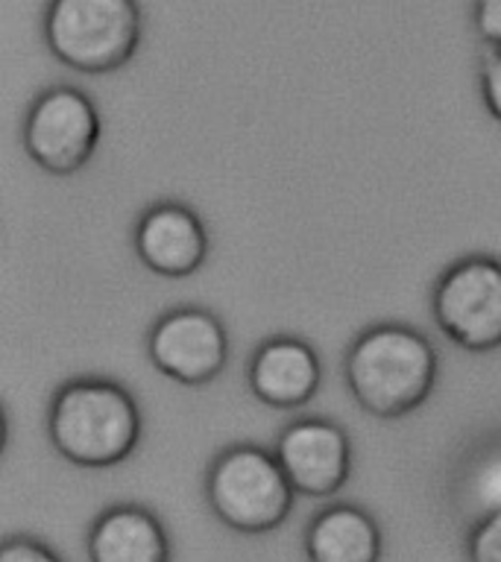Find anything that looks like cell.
<instances>
[{"label":"cell","mask_w":501,"mask_h":562,"mask_svg":"<svg viewBox=\"0 0 501 562\" xmlns=\"http://www.w3.org/2000/svg\"><path fill=\"white\" fill-rule=\"evenodd\" d=\"M437 381V351L411 325H372L346 355V386L355 402L378 419L416 411Z\"/></svg>","instance_id":"1"},{"label":"cell","mask_w":501,"mask_h":562,"mask_svg":"<svg viewBox=\"0 0 501 562\" xmlns=\"http://www.w3.org/2000/svg\"><path fill=\"white\" fill-rule=\"evenodd\" d=\"M47 434L65 460L82 469L123 463L141 439V411L121 384L79 378L53 395Z\"/></svg>","instance_id":"2"},{"label":"cell","mask_w":501,"mask_h":562,"mask_svg":"<svg viewBox=\"0 0 501 562\" xmlns=\"http://www.w3.org/2000/svg\"><path fill=\"white\" fill-rule=\"evenodd\" d=\"M144 18L135 0H51L47 50L79 74H112L135 56Z\"/></svg>","instance_id":"3"},{"label":"cell","mask_w":501,"mask_h":562,"mask_svg":"<svg viewBox=\"0 0 501 562\" xmlns=\"http://www.w3.org/2000/svg\"><path fill=\"white\" fill-rule=\"evenodd\" d=\"M205 498L237 533H267L290 516L297 492L279 457L258 446H232L211 463Z\"/></svg>","instance_id":"4"},{"label":"cell","mask_w":501,"mask_h":562,"mask_svg":"<svg viewBox=\"0 0 501 562\" xmlns=\"http://www.w3.org/2000/svg\"><path fill=\"white\" fill-rule=\"evenodd\" d=\"M434 319L460 349L492 351L501 346V261L490 255H469L439 276Z\"/></svg>","instance_id":"5"},{"label":"cell","mask_w":501,"mask_h":562,"mask_svg":"<svg viewBox=\"0 0 501 562\" xmlns=\"http://www.w3.org/2000/svg\"><path fill=\"white\" fill-rule=\"evenodd\" d=\"M100 112L79 88L56 86L35 97L24 121V149L53 176L82 170L97 153Z\"/></svg>","instance_id":"6"},{"label":"cell","mask_w":501,"mask_h":562,"mask_svg":"<svg viewBox=\"0 0 501 562\" xmlns=\"http://www.w3.org/2000/svg\"><path fill=\"white\" fill-rule=\"evenodd\" d=\"M153 367L176 384H209L229 360L226 328L202 307H174L153 325L147 337Z\"/></svg>","instance_id":"7"},{"label":"cell","mask_w":501,"mask_h":562,"mask_svg":"<svg viewBox=\"0 0 501 562\" xmlns=\"http://www.w3.org/2000/svg\"><path fill=\"white\" fill-rule=\"evenodd\" d=\"M276 457L290 486L305 498H329L352 474L349 434L329 419L290 422L279 434Z\"/></svg>","instance_id":"8"},{"label":"cell","mask_w":501,"mask_h":562,"mask_svg":"<svg viewBox=\"0 0 501 562\" xmlns=\"http://www.w3.org/2000/svg\"><path fill=\"white\" fill-rule=\"evenodd\" d=\"M135 252L147 270L165 279H185L209 258V232L188 205L158 202L141 214L135 226Z\"/></svg>","instance_id":"9"},{"label":"cell","mask_w":501,"mask_h":562,"mask_svg":"<svg viewBox=\"0 0 501 562\" xmlns=\"http://www.w3.org/2000/svg\"><path fill=\"white\" fill-rule=\"evenodd\" d=\"M323 381L316 351L299 337H272L261 342L249 363V390L276 411H293L314 398Z\"/></svg>","instance_id":"10"},{"label":"cell","mask_w":501,"mask_h":562,"mask_svg":"<svg viewBox=\"0 0 501 562\" xmlns=\"http://www.w3.org/2000/svg\"><path fill=\"white\" fill-rule=\"evenodd\" d=\"M91 562H170L165 525L138 504L105 509L88 533Z\"/></svg>","instance_id":"11"},{"label":"cell","mask_w":501,"mask_h":562,"mask_svg":"<svg viewBox=\"0 0 501 562\" xmlns=\"http://www.w3.org/2000/svg\"><path fill=\"white\" fill-rule=\"evenodd\" d=\"M305 553L311 562H378L381 530L364 509L334 504L308 525Z\"/></svg>","instance_id":"12"},{"label":"cell","mask_w":501,"mask_h":562,"mask_svg":"<svg viewBox=\"0 0 501 562\" xmlns=\"http://www.w3.org/2000/svg\"><path fill=\"white\" fill-rule=\"evenodd\" d=\"M469 562H501V507L483 513L466 539Z\"/></svg>","instance_id":"13"},{"label":"cell","mask_w":501,"mask_h":562,"mask_svg":"<svg viewBox=\"0 0 501 562\" xmlns=\"http://www.w3.org/2000/svg\"><path fill=\"white\" fill-rule=\"evenodd\" d=\"M472 26L490 50H501V0H475Z\"/></svg>","instance_id":"14"},{"label":"cell","mask_w":501,"mask_h":562,"mask_svg":"<svg viewBox=\"0 0 501 562\" xmlns=\"http://www.w3.org/2000/svg\"><path fill=\"white\" fill-rule=\"evenodd\" d=\"M472 495L481 501L483 513L501 507V454L490 457L487 463L478 469L472 481Z\"/></svg>","instance_id":"15"},{"label":"cell","mask_w":501,"mask_h":562,"mask_svg":"<svg viewBox=\"0 0 501 562\" xmlns=\"http://www.w3.org/2000/svg\"><path fill=\"white\" fill-rule=\"evenodd\" d=\"M481 97L487 112L501 123V50H490L481 61Z\"/></svg>","instance_id":"16"},{"label":"cell","mask_w":501,"mask_h":562,"mask_svg":"<svg viewBox=\"0 0 501 562\" xmlns=\"http://www.w3.org/2000/svg\"><path fill=\"white\" fill-rule=\"evenodd\" d=\"M0 562H62L47 544L35 542L30 536H12L0 548Z\"/></svg>","instance_id":"17"}]
</instances>
